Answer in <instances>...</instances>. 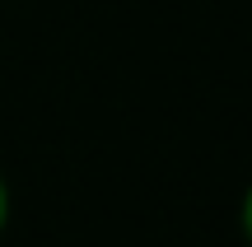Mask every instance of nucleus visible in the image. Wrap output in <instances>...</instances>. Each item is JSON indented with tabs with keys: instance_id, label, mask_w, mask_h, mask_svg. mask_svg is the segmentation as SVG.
Instances as JSON below:
<instances>
[{
	"instance_id": "1",
	"label": "nucleus",
	"mask_w": 252,
	"mask_h": 247,
	"mask_svg": "<svg viewBox=\"0 0 252 247\" xmlns=\"http://www.w3.org/2000/svg\"><path fill=\"white\" fill-rule=\"evenodd\" d=\"M238 224H243V238L252 243V182H248V192H243V205H238Z\"/></svg>"
},
{
	"instance_id": "2",
	"label": "nucleus",
	"mask_w": 252,
	"mask_h": 247,
	"mask_svg": "<svg viewBox=\"0 0 252 247\" xmlns=\"http://www.w3.org/2000/svg\"><path fill=\"white\" fill-rule=\"evenodd\" d=\"M5 224H9V187L0 177V233H5Z\"/></svg>"
}]
</instances>
